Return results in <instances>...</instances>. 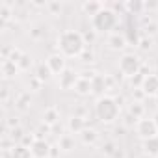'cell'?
<instances>
[{
  "instance_id": "6da1fadb",
  "label": "cell",
  "mask_w": 158,
  "mask_h": 158,
  "mask_svg": "<svg viewBox=\"0 0 158 158\" xmlns=\"http://www.w3.org/2000/svg\"><path fill=\"white\" fill-rule=\"evenodd\" d=\"M56 47H58V52L65 58H80V54L86 50V41H84L82 32L63 30L58 34Z\"/></svg>"
},
{
  "instance_id": "8992f818",
  "label": "cell",
  "mask_w": 158,
  "mask_h": 158,
  "mask_svg": "<svg viewBox=\"0 0 158 158\" xmlns=\"http://www.w3.org/2000/svg\"><path fill=\"white\" fill-rule=\"evenodd\" d=\"M78 78H80V74L74 73L73 69H65L60 76H58V86L63 89V91H69V89H74Z\"/></svg>"
},
{
  "instance_id": "484cf974",
  "label": "cell",
  "mask_w": 158,
  "mask_h": 158,
  "mask_svg": "<svg viewBox=\"0 0 158 158\" xmlns=\"http://www.w3.org/2000/svg\"><path fill=\"white\" fill-rule=\"evenodd\" d=\"M32 60H34V58H32L30 54H26V52H24V54L21 56V60H19V63H17V67H19V71H28V69L32 67V63H34Z\"/></svg>"
},
{
  "instance_id": "836d02e7",
  "label": "cell",
  "mask_w": 158,
  "mask_h": 158,
  "mask_svg": "<svg viewBox=\"0 0 158 158\" xmlns=\"http://www.w3.org/2000/svg\"><path fill=\"white\" fill-rule=\"evenodd\" d=\"M139 48H141V50H149V48H151V37H143V39L139 41Z\"/></svg>"
},
{
  "instance_id": "277c9868",
  "label": "cell",
  "mask_w": 158,
  "mask_h": 158,
  "mask_svg": "<svg viewBox=\"0 0 158 158\" xmlns=\"http://www.w3.org/2000/svg\"><path fill=\"white\" fill-rule=\"evenodd\" d=\"M117 69L123 76L127 78H132L136 74H139L141 71V60L134 54V52H127L119 58V63H117Z\"/></svg>"
},
{
  "instance_id": "44dd1931",
  "label": "cell",
  "mask_w": 158,
  "mask_h": 158,
  "mask_svg": "<svg viewBox=\"0 0 158 158\" xmlns=\"http://www.w3.org/2000/svg\"><path fill=\"white\" fill-rule=\"evenodd\" d=\"M106 6L102 4V2H84L82 4V10H84V13L86 15H91V17H95L101 10H104Z\"/></svg>"
},
{
  "instance_id": "e0dca14e",
  "label": "cell",
  "mask_w": 158,
  "mask_h": 158,
  "mask_svg": "<svg viewBox=\"0 0 158 158\" xmlns=\"http://www.w3.org/2000/svg\"><path fill=\"white\" fill-rule=\"evenodd\" d=\"M58 147L61 149V152H71L74 149V138L71 134H60Z\"/></svg>"
},
{
  "instance_id": "8fae6325",
  "label": "cell",
  "mask_w": 158,
  "mask_h": 158,
  "mask_svg": "<svg viewBox=\"0 0 158 158\" xmlns=\"http://www.w3.org/2000/svg\"><path fill=\"white\" fill-rule=\"evenodd\" d=\"M74 91L80 95V97H86V95H93V84H91V78H86L80 74L78 82L74 86Z\"/></svg>"
},
{
  "instance_id": "30bf717a",
  "label": "cell",
  "mask_w": 158,
  "mask_h": 158,
  "mask_svg": "<svg viewBox=\"0 0 158 158\" xmlns=\"http://www.w3.org/2000/svg\"><path fill=\"white\" fill-rule=\"evenodd\" d=\"M67 128L71 134H82L88 127H86V119L82 115H71L67 121Z\"/></svg>"
},
{
  "instance_id": "d6a6232c",
  "label": "cell",
  "mask_w": 158,
  "mask_h": 158,
  "mask_svg": "<svg viewBox=\"0 0 158 158\" xmlns=\"http://www.w3.org/2000/svg\"><path fill=\"white\" fill-rule=\"evenodd\" d=\"M60 154H61V149L58 147V143L52 145V147H50V156H48V158H60Z\"/></svg>"
},
{
  "instance_id": "7c38bea8",
  "label": "cell",
  "mask_w": 158,
  "mask_h": 158,
  "mask_svg": "<svg viewBox=\"0 0 158 158\" xmlns=\"http://www.w3.org/2000/svg\"><path fill=\"white\" fill-rule=\"evenodd\" d=\"M43 123H45V125H48L50 128H52V127H56V125L60 123V110H58V108H54V106L45 108V112H43Z\"/></svg>"
},
{
  "instance_id": "4dcf8cb0",
  "label": "cell",
  "mask_w": 158,
  "mask_h": 158,
  "mask_svg": "<svg viewBox=\"0 0 158 158\" xmlns=\"http://www.w3.org/2000/svg\"><path fill=\"white\" fill-rule=\"evenodd\" d=\"M47 8L52 11V15H60V11H61V4H58V2H48Z\"/></svg>"
},
{
  "instance_id": "7a4b0ae2",
  "label": "cell",
  "mask_w": 158,
  "mask_h": 158,
  "mask_svg": "<svg viewBox=\"0 0 158 158\" xmlns=\"http://www.w3.org/2000/svg\"><path fill=\"white\" fill-rule=\"evenodd\" d=\"M95 115L104 125H110V123L117 121L119 115H121V106H119L117 99L110 97V95L99 97L97 102H95Z\"/></svg>"
},
{
  "instance_id": "d4e9b609",
  "label": "cell",
  "mask_w": 158,
  "mask_h": 158,
  "mask_svg": "<svg viewBox=\"0 0 158 158\" xmlns=\"http://www.w3.org/2000/svg\"><path fill=\"white\" fill-rule=\"evenodd\" d=\"M10 6L11 4H8V2H0V19H2V23H8L11 19V15H13Z\"/></svg>"
},
{
  "instance_id": "4316f807",
  "label": "cell",
  "mask_w": 158,
  "mask_h": 158,
  "mask_svg": "<svg viewBox=\"0 0 158 158\" xmlns=\"http://www.w3.org/2000/svg\"><path fill=\"white\" fill-rule=\"evenodd\" d=\"M35 139H37V136H35V134H24V136H23V139H21L19 143L30 149V147H32V145L35 143Z\"/></svg>"
},
{
  "instance_id": "e575fe53",
  "label": "cell",
  "mask_w": 158,
  "mask_h": 158,
  "mask_svg": "<svg viewBox=\"0 0 158 158\" xmlns=\"http://www.w3.org/2000/svg\"><path fill=\"white\" fill-rule=\"evenodd\" d=\"M23 136H24V134H23L21 127H19V128H13V130H11V138H13V139H19V141H21V139H23Z\"/></svg>"
},
{
  "instance_id": "4fadbf2b",
  "label": "cell",
  "mask_w": 158,
  "mask_h": 158,
  "mask_svg": "<svg viewBox=\"0 0 158 158\" xmlns=\"http://www.w3.org/2000/svg\"><path fill=\"white\" fill-rule=\"evenodd\" d=\"M91 84H93V95H99V97H104V91L108 89V86H106V78H104V74H95L93 76V80H91Z\"/></svg>"
},
{
  "instance_id": "7402d4cb",
  "label": "cell",
  "mask_w": 158,
  "mask_h": 158,
  "mask_svg": "<svg viewBox=\"0 0 158 158\" xmlns=\"http://www.w3.org/2000/svg\"><path fill=\"white\" fill-rule=\"evenodd\" d=\"M15 106L21 110V112H26L28 108H30V93H19L17 97H15Z\"/></svg>"
},
{
  "instance_id": "f546056e",
  "label": "cell",
  "mask_w": 158,
  "mask_h": 158,
  "mask_svg": "<svg viewBox=\"0 0 158 158\" xmlns=\"http://www.w3.org/2000/svg\"><path fill=\"white\" fill-rule=\"evenodd\" d=\"M19 125H21V121H19V117H10V119H6V128H19Z\"/></svg>"
},
{
  "instance_id": "603a6c76",
  "label": "cell",
  "mask_w": 158,
  "mask_h": 158,
  "mask_svg": "<svg viewBox=\"0 0 158 158\" xmlns=\"http://www.w3.org/2000/svg\"><path fill=\"white\" fill-rule=\"evenodd\" d=\"M128 114H130L132 117H136V119L139 121V119H143L145 108H143V104H141L139 101H134V102H130V106H128Z\"/></svg>"
},
{
  "instance_id": "9c48e42d",
  "label": "cell",
  "mask_w": 158,
  "mask_h": 158,
  "mask_svg": "<svg viewBox=\"0 0 158 158\" xmlns=\"http://www.w3.org/2000/svg\"><path fill=\"white\" fill-rule=\"evenodd\" d=\"M141 89L149 97H158V74H147L141 84Z\"/></svg>"
},
{
  "instance_id": "d590c367",
  "label": "cell",
  "mask_w": 158,
  "mask_h": 158,
  "mask_svg": "<svg viewBox=\"0 0 158 158\" xmlns=\"http://www.w3.org/2000/svg\"><path fill=\"white\" fill-rule=\"evenodd\" d=\"M8 97H10V89L8 88H2V102L4 104L8 102Z\"/></svg>"
},
{
  "instance_id": "3957f363",
  "label": "cell",
  "mask_w": 158,
  "mask_h": 158,
  "mask_svg": "<svg viewBox=\"0 0 158 158\" xmlns=\"http://www.w3.org/2000/svg\"><path fill=\"white\" fill-rule=\"evenodd\" d=\"M117 23H119V17L110 8H104L95 17H91V28L95 32H112L117 26Z\"/></svg>"
},
{
  "instance_id": "83f0119b",
  "label": "cell",
  "mask_w": 158,
  "mask_h": 158,
  "mask_svg": "<svg viewBox=\"0 0 158 158\" xmlns=\"http://www.w3.org/2000/svg\"><path fill=\"white\" fill-rule=\"evenodd\" d=\"M104 154H108V156H114V152L117 151V147H115V143L114 141H106V143H102V149H101Z\"/></svg>"
},
{
  "instance_id": "ffe728a7",
  "label": "cell",
  "mask_w": 158,
  "mask_h": 158,
  "mask_svg": "<svg viewBox=\"0 0 158 158\" xmlns=\"http://www.w3.org/2000/svg\"><path fill=\"white\" fill-rule=\"evenodd\" d=\"M10 154H11V158H34V156H32V151H30L28 147L21 145V143L13 145L11 151H10Z\"/></svg>"
},
{
  "instance_id": "d6986e66",
  "label": "cell",
  "mask_w": 158,
  "mask_h": 158,
  "mask_svg": "<svg viewBox=\"0 0 158 158\" xmlns=\"http://www.w3.org/2000/svg\"><path fill=\"white\" fill-rule=\"evenodd\" d=\"M97 139H99V132H97L95 128H86V130L80 134V141H82L84 145H95Z\"/></svg>"
},
{
  "instance_id": "1f68e13d",
  "label": "cell",
  "mask_w": 158,
  "mask_h": 158,
  "mask_svg": "<svg viewBox=\"0 0 158 158\" xmlns=\"http://www.w3.org/2000/svg\"><path fill=\"white\" fill-rule=\"evenodd\" d=\"M80 58H82V61H86V63H88V61H93V52L86 47V50L80 54Z\"/></svg>"
},
{
  "instance_id": "5b68a950",
  "label": "cell",
  "mask_w": 158,
  "mask_h": 158,
  "mask_svg": "<svg viewBox=\"0 0 158 158\" xmlns=\"http://www.w3.org/2000/svg\"><path fill=\"white\" fill-rule=\"evenodd\" d=\"M136 134L141 139H151L154 136H158V127L154 125L152 117H143L136 123Z\"/></svg>"
},
{
  "instance_id": "5bb4252c",
  "label": "cell",
  "mask_w": 158,
  "mask_h": 158,
  "mask_svg": "<svg viewBox=\"0 0 158 158\" xmlns=\"http://www.w3.org/2000/svg\"><path fill=\"white\" fill-rule=\"evenodd\" d=\"M108 45H110V48H114V50H121V48L127 47V37H125L123 34H119V32H114V34H110V37H108Z\"/></svg>"
},
{
  "instance_id": "cb8c5ba5",
  "label": "cell",
  "mask_w": 158,
  "mask_h": 158,
  "mask_svg": "<svg viewBox=\"0 0 158 158\" xmlns=\"http://www.w3.org/2000/svg\"><path fill=\"white\" fill-rule=\"evenodd\" d=\"M45 35H47V26H43V24H35V26L30 30V37L35 39V41L43 39Z\"/></svg>"
},
{
  "instance_id": "f1b7e54d",
  "label": "cell",
  "mask_w": 158,
  "mask_h": 158,
  "mask_svg": "<svg viewBox=\"0 0 158 158\" xmlns=\"http://www.w3.org/2000/svg\"><path fill=\"white\" fill-rule=\"evenodd\" d=\"M125 8H127V10H130V11H134V13H139V11L145 8V4H141V2H127V4H125Z\"/></svg>"
},
{
  "instance_id": "2e32d148",
  "label": "cell",
  "mask_w": 158,
  "mask_h": 158,
  "mask_svg": "<svg viewBox=\"0 0 158 158\" xmlns=\"http://www.w3.org/2000/svg\"><path fill=\"white\" fill-rule=\"evenodd\" d=\"M2 76L4 78H15L17 76V73H19V67H17V63H13L11 60H2Z\"/></svg>"
},
{
  "instance_id": "9a60e30c",
  "label": "cell",
  "mask_w": 158,
  "mask_h": 158,
  "mask_svg": "<svg viewBox=\"0 0 158 158\" xmlns=\"http://www.w3.org/2000/svg\"><path fill=\"white\" fill-rule=\"evenodd\" d=\"M143 152L149 154L151 158H158V136L151 139H143Z\"/></svg>"
},
{
  "instance_id": "ac0fdd59",
  "label": "cell",
  "mask_w": 158,
  "mask_h": 158,
  "mask_svg": "<svg viewBox=\"0 0 158 158\" xmlns=\"http://www.w3.org/2000/svg\"><path fill=\"white\" fill-rule=\"evenodd\" d=\"M34 76L37 78V80H41V82L45 84V82H48L50 78H52V71L48 69V65H47V63H39V65H37V69H35V74H34Z\"/></svg>"
},
{
  "instance_id": "ba28073f",
  "label": "cell",
  "mask_w": 158,
  "mask_h": 158,
  "mask_svg": "<svg viewBox=\"0 0 158 158\" xmlns=\"http://www.w3.org/2000/svg\"><path fill=\"white\" fill-rule=\"evenodd\" d=\"M50 143L43 138V139H35V143L30 147V151H32V156L34 158H48L50 156Z\"/></svg>"
},
{
  "instance_id": "52a82bcc",
  "label": "cell",
  "mask_w": 158,
  "mask_h": 158,
  "mask_svg": "<svg viewBox=\"0 0 158 158\" xmlns=\"http://www.w3.org/2000/svg\"><path fill=\"white\" fill-rule=\"evenodd\" d=\"M47 65H48V69L52 71V74H58V76L67 69V65H65V56H61L60 52L50 54V56L47 58Z\"/></svg>"
},
{
  "instance_id": "8d00e7d4",
  "label": "cell",
  "mask_w": 158,
  "mask_h": 158,
  "mask_svg": "<svg viewBox=\"0 0 158 158\" xmlns=\"http://www.w3.org/2000/svg\"><path fill=\"white\" fill-rule=\"evenodd\" d=\"M152 121H154V125H156V127H158V112H156V114H154V115H152Z\"/></svg>"
}]
</instances>
